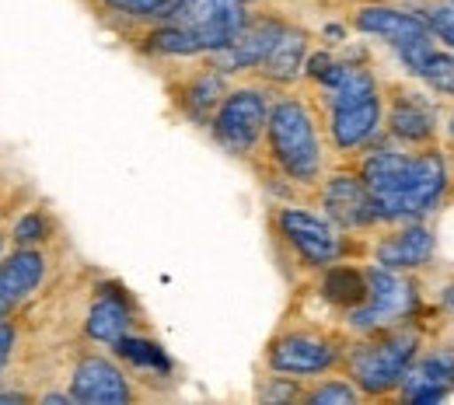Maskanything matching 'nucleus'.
Returning <instances> with one entry per match:
<instances>
[{
  "mask_svg": "<svg viewBox=\"0 0 454 405\" xmlns=\"http://www.w3.org/2000/svg\"><path fill=\"white\" fill-rule=\"evenodd\" d=\"M360 178L374 196L378 217L409 221V217H423L437 206V199L444 196V185H448V168H444L441 154H434V151L409 158L392 147H381L364 161Z\"/></svg>",
  "mask_w": 454,
  "mask_h": 405,
  "instance_id": "1",
  "label": "nucleus"
},
{
  "mask_svg": "<svg viewBox=\"0 0 454 405\" xmlns=\"http://www.w3.org/2000/svg\"><path fill=\"white\" fill-rule=\"evenodd\" d=\"M262 154L270 168L290 185H315L322 178V140L311 109L294 98L280 95L270 102V119L262 133Z\"/></svg>",
  "mask_w": 454,
  "mask_h": 405,
  "instance_id": "2",
  "label": "nucleus"
},
{
  "mask_svg": "<svg viewBox=\"0 0 454 405\" xmlns=\"http://www.w3.org/2000/svg\"><path fill=\"white\" fill-rule=\"evenodd\" d=\"M412 353H416L412 332H402V329L381 332L378 329V336H371L367 343L346 353V370L364 395H385L395 385H402V378L412 363Z\"/></svg>",
  "mask_w": 454,
  "mask_h": 405,
  "instance_id": "3",
  "label": "nucleus"
},
{
  "mask_svg": "<svg viewBox=\"0 0 454 405\" xmlns=\"http://www.w3.org/2000/svg\"><path fill=\"white\" fill-rule=\"evenodd\" d=\"M270 119V98L259 88H231L221 109L210 119L214 140L234 158H252L262 144Z\"/></svg>",
  "mask_w": 454,
  "mask_h": 405,
  "instance_id": "4",
  "label": "nucleus"
},
{
  "mask_svg": "<svg viewBox=\"0 0 454 405\" xmlns=\"http://www.w3.org/2000/svg\"><path fill=\"white\" fill-rule=\"evenodd\" d=\"M342 343L325 329H280L266 347V367L273 374L315 378L342 360Z\"/></svg>",
  "mask_w": 454,
  "mask_h": 405,
  "instance_id": "5",
  "label": "nucleus"
},
{
  "mask_svg": "<svg viewBox=\"0 0 454 405\" xmlns=\"http://www.w3.org/2000/svg\"><path fill=\"white\" fill-rule=\"evenodd\" d=\"M273 231L308 269H325V266L340 262V255L346 252L336 224L329 217H315L301 206L273 210Z\"/></svg>",
  "mask_w": 454,
  "mask_h": 405,
  "instance_id": "6",
  "label": "nucleus"
},
{
  "mask_svg": "<svg viewBox=\"0 0 454 405\" xmlns=\"http://www.w3.org/2000/svg\"><path fill=\"white\" fill-rule=\"evenodd\" d=\"M248 18L252 14L238 0H182L168 21L185 25L200 39L203 57H210V53L224 50L227 43L248 25Z\"/></svg>",
  "mask_w": 454,
  "mask_h": 405,
  "instance_id": "7",
  "label": "nucleus"
},
{
  "mask_svg": "<svg viewBox=\"0 0 454 405\" xmlns=\"http://www.w3.org/2000/svg\"><path fill=\"white\" fill-rule=\"evenodd\" d=\"M67 392L74 395V402L84 405H126L137 399V388L126 370L106 353H84L70 370Z\"/></svg>",
  "mask_w": 454,
  "mask_h": 405,
  "instance_id": "8",
  "label": "nucleus"
},
{
  "mask_svg": "<svg viewBox=\"0 0 454 405\" xmlns=\"http://www.w3.org/2000/svg\"><path fill=\"white\" fill-rule=\"evenodd\" d=\"M53 269L50 248H7L0 259V318L25 308Z\"/></svg>",
  "mask_w": 454,
  "mask_h": 405,
  "instance_id": "9",
  "label": "nucleus"
},
{
  "mask_svg": "<svg viewBox=\"0 0 454 405\" xmlns=\"http://www.w3.org/2000/svg\"><path fill=\"white\" fill-rule=\"evenodd\" d=\"M367 284H371L367 300L349 311V325H356V329H381V325L402 318L416 300L412 287L405 280H398L388 266L367 269Z\"/></svg>",
  "mask_w": 454,
  "mask_h": 405,
  "instance_id": "10",
  "label": "nucleus"
},
{
  "mask_svg": "<svg viewBox=\"0 0 454 405\" xmlns=\"http://www.w3.org/2000/svg\"><path fill=\"white\" fill-rule=\"evenodd\" d=\"M137 325V300L129 297V290L106 280L95 287V300L88 308V318H84V336L91 343H102V347H115L122 336H129Z\"/></svg>",
  "mask_w": 454,
  "mask_h": 405,
  "instance_id": "11",
  "label": "nucleus"
},
{
  "mask_svg": "<svg viewBox=\"0 0 454 405\" xmlns=\"http://www.w3.org/2000/svg\"><path fill=\"white\" fill-rule=\"evenodd\" d=\"M286 28L284 18H270V14H255L248 18V25L227 43L224 50L210 53V63L224 74H241V70H255L262 59L270 57V50L277 46L280 32Z\"/></svg>",
  "mask_w": 454,
  "mask_h": 405,
  "instance_id": "12",
  "label": "nucleus"
},
{
  "mask_svg": "<svg viewBox=\"0 0 454 405\" xmlns=\"http://www.w3.org/2000/svg\"><path fill=\"white\" fill-rule=\"evenodd\" d=\"M322 210L342 231H360L378 221V206L360 175L340 172L322 185Z\"/></svg>",
  "mask_w": 454,
  "mask_h": 405,
  "instance_id": "13",
  "label": "nucleus"
},
{
  "mask_svg": "<svg viewBox=\"0 0 454 405\" xmlns=\"http://www.w3.org/2000/svg\"><path fill=\"white\" fill-rule=\"evenodd\" d=\"M227 91H231L227 88V74L217 70L207 57H203V66H196L192 74L178 77V84H171V98H175L178 113L185 119H192L196 126H210V119L221 109Z\"/></svg>",
  "mask_w": 454,
  "mask_h": 405,
  "instance_id": "14",
  "label": "nucleus"
},
{
  "mask_svg": "<svg viewBox=\"0 0 454 405\" xmlns=\"http://www.w3.org/2000/svg\"><path fill=\"white\" fill-rule=\"evenodd\" d=\"M378 122H381V98L367 95L360 102L329 109V136L340 151H356L378 133Z\"/></svg>",
  "mask_w": 454,
  "mask_h": 405,
  "instance_id": "15",
  "label": "nucleus"
},
{
  "mask_svg": "<svg viewBox=\"0 0 454 405\" xmlns=\"http://www.w3.org/2000/svg\"><path fill=\"white\" fill-rule=\"evenodd\" d=\"M311 57V35L297 25H286L277 39V46L270 50V57L255 66V74L266 81V84H277V88H286L294 84L301 74H304V63Z\"/></svg>",
  "mask_w": 454,
  "mask_h": 405,
  "instance_id": "16",
  "label": "nucleus"
},
{
  "mask_svg": "<svg viewBox=\"0 0 454 405\" xmlns=\"http://www.w3.org/2000/svg\"><path fill=\"white\" fill-rule=\"evenodd\" d=\"M353 25L367 35H381L388 39L392 46L405 43V39H419V35H430V21L419 18V14H409V11H398V7H381V4H371V7H360L353 14Z\"/></svg>",
  "mask_w": 454,
  "mask_h": 405,
  "instance_id": "17",
  "label": "nucleus"
},
{
  "mask_svg": "<svg viewBox=\"0 0 454 405\" xmlns=\"http://www.w3.org/2000/svg\"><path fill=\"white\" fill-rule=\"evenodd\" d=\"M454 385V360L451 356H430V360H423L419 367H412V370H405V378H402V392H405V399L409 402H441L448 392H451Z\"/></svg>",
  "mask_w": 454,
  "mask_h": 405,
  "instance_id": "18",
  "label": "nucleus"
},
{
  "mask_svg": "<svg viewBox=\"0 0 454 405\" xmlns=\"http://www.w3.org/2000/svg\"><path fill=\"white\" fill-rule=\"evenodd\" d=\"M374 255L388 269H412L434 255V238L427 228H405V231L392 234L388 241H381Z\"/></svg>",
  "mask_w": 454,
  "mask_h": 405,
  "instance_id": "19",
  "label": "nucleus"
},
{
  "mask_svg": "<svg viewBox=\"0 0 454 405\" xmlns=\"http://www.w3.org/2000/svg\"><path fill=\"white\" fill-rule=\"evenodd\" d=\"M59 224L46 206H18L11 217V248H50Z\"/></svg>",
  "mask_w": 454,
  "mask_h": 405,
  "instance_id": "20",
  "label": "nucleus"
},
{
  "mask_svg": "<svg viewBox=\"0 0 454 405\" xmlns=\"http://www.w3.org/2000/svg\"><path fill=\"white\" fill-rule=\"evenodd\" d=\"M322 297L329 300V304H336L342 311H353V308H360L364 300H367V293H371V284H367V273H360V269H353V266H325V273H322Z\"/></svg>",
  "mask_w": 454,
  "mask_h": 405,
  "instance_id": "21",
  "label": "nucleus"
},
{
  "mask_svg": "<svg viewBox=\"0 0 454 405\" xmlns=\"http://www.w3.org/2000/svg\"><path fill=\"white\" fill-rule=\"evenodd\" d=\"M388 126H392V133H395L398 140L419 144V140H430V133H434V113L416 95H409V98H398L395 105H392Z\"/></svg>",
  "mask_w": 454,
  "mask_h": 405,
  "instance_id": "22",
  "label": "nucleus"
},
{
  "mask_svg": "<svg viewBox=\"0 0 454 405\" xmlns=\"http://www.w3.org/2000/svg\"><path fill=\"white\" fill-rule=\"evenodd\" d=\"M102 14H115L122 21H140V25H158L168 21L182 0H91Z\"/></svg>",
  "mask_w": 454,
  "mask_h": 405,
  "instance_id": "23",
  "label": "nucleus"
},
{
  "mask_svg": "<svg viewBox=\"0 0 454 405\" xmlns=\"http://www.w3.org/2000/svg\"><path fill=\"white\" fill-rule=\"evenodd\" d=\"M113 349L119 360H126V363H133V367H140V370L171 374V360L165 356V349L158 347V343H151V339H140V336L129 332V336H122Z\"/></svg>",
  "mask_w": 454,
  "mask_h": 405,
  "instance_id": "24",
  "label": "nucleus"
},
{
  "mask_svg": "<svg viewBox=\"0 0 454 405\" xmlns=\"http://www.w3.org/2000/svg\"><path fill=\"white\" fill-rule=\"evenodd\" d=\"M360 388L353 385V381H340V378H333V381H318V385H311L301 399L308 405H353L360 402Z\"/></svg>",
  "mask_w": 454,
  "mask_h": 405,
  "instance_id": "25",
  "label": "nucleus"
},
{
  "mask_svg": "<svg viewBox=\"0 0 454 405\" xmlns=\"http://www.w3.org/2000/svg\"><path fill=\"white\" fill-rule=\"evenodd\" d=\"M419 77H423L434 91L454 95V57L451 53H434V57L427 59V66L419 70Z\"/></svg>",
  "mask_w": 454,
  "mask_h": 405,
  "instance_id": "26",
  "label": "nucleus"
},
{
  "mask_svg": "<svg viewBox=\"0 0 454 405\" xmlns=\"http://www.w3.org/2000/svg\"><path fill=\"white\" fill-rule=\"evenodd\" d=\"M430 28H434L444 43H451L454 46V0H444V4L434 7V14H430Z\"/></svg>",
  "mask_w": 454,
  "mask_h": 405,
  "instance_id": "27",
  "label": "nucleus"
},
{
  "mask_svg": "<svg viewBox=\"0 0 454 405\" xmlns=\"http://www.w3.org/2000/svg\"><path fill=\"white\" fill-rule=\"evenodd\" d=\"M18 206H21V203H11V206L0 210V259H4V252H7V245H11V217L18 214Z\"/></svg>",
  "mask_w": 454,
  "mask_h": 405,
  "instance_id": "28",
  "label": "nucleus"
},
{
  "mask_svg": "<svg viewBox=\"0 0 454 405\" xmlns=\"http://www.w3.org/2000/svg\"><path fill=\"white\" fill-rule=\"evenodd\" d=\"M11 203H18V196H14V189L4 182V172H0V210L11 206Z\"/></svg>",
  "mask_w": 454,
  "mask_h": 405,
  "instance_id": "29",
  "label": "nucleus"
},
{
  "mask_svg": "<svg viewBox=\"0 0 454 405\" xmlns=\"http://www.w3.org/2000/svg\"><path fill=\"white\" fill-rule=\"evenodd\" d=\"M238 4H255V0H238Z\"/></svg>",
  "mask_w": 454,
  "mask_h": 405,
  "instance_id": "30",
  "label": "nucleus"
},
{
  "mask_svg": "<svg viewBox=\"0 0 454 405\" xmlns=\"http://www.w3.org/2000/svg\"><path fill=\"white\" fill-rule=\"evenodd\" d=\"M451 133H454V122H451Z\"/></svg>",
  "mask_w": 454,
  "mask_h": 405,
  "instance_id": "31",
  "label": "nucleus"
}]
</instances>
